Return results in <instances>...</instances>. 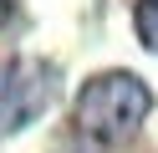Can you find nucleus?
<instances>
[{"label": "nucleus", "instance_id": "obj_1", "mask_svg": "<svg viewBox=\"0 0 158 153\" xmlns=\"http://www.w3.org/2000/svg\"><path fill=\"white\" fill-rule=\"evenodd\" d=\"M153 112V92L138 71H97L72 102V122L92 143H123Z\"/></svg>", "mask_w": 158, "mask_h": 153}, {"label": "nucleus", "instance_id": "obj_2", "mask_svg": "<svg viewBox=\"0 0 158 153\" xmlns=\"http://www.w3.org/2000/svg\"><path fill=\"white\" fill-rule=\"evenodd\" d=\"M56 97V71L41 61H0V138L21 133L26 122H36Z\"/></svg>", "mask_w": 158, "mask_h": 153}, {"label": "nucleus", "instance_id": "obj_3", "mask_svg": "<svg viewBox=\"0 0 158 153\" xmlns=\"http://www.w3.org/2000/svg\"><path fill=\"white\" fill-rule=\"evenodd\" d=\"M133 26H138V41H143L148 51H158V0H138Z\"/></svg>", "mask_w": 158, "mask_h": 153}, {"label": "nucleus", "instance_id": "obj_4", "mask_svg": "<svg viewBox=\"0 0 158 153\" xmlns=\"http://www.w3.org/2000/svg\"><path fill=\"white\" fill-rule=\"evenodd\" d=\"M10 10H15V0H0V26L10 20Z\"/></svg>", "mask_w": 158, "mask_h": 153}]
</instances>
